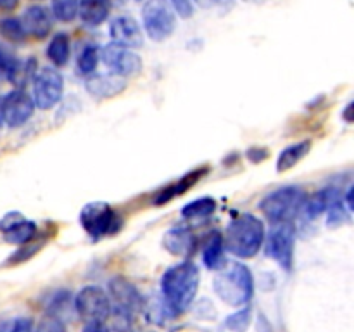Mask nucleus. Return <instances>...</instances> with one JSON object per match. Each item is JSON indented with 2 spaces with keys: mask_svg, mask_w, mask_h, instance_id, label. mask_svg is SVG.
I'll return each instance as SVG.
<instances>
[{
  "mask_svg": "<svg viewBox=\"0 0 354 332\" xmlns=\"http://www.w3.org/2000/svg\"><path fill=\"white\" fill-rule=\"evenodd\" d=\"M204 173H206V169L201 168V169H196V172L189 173V175H185V176H183V178L176 180L175 183L168 185L165 190H161V192H159L158 196H156L154 204H165V203H168V201H171L173 197L182 196V194L185 192V190L189 189V187H192L194 183H196L197 180H199L201 176L204 175Z\"/></svg>",
  "mask_w": 354,
  "mask_h": 332,
  "instance_id": "obj_19",
  "label": "nucleus"
},
{
  "mask_svg": "<svg viewBox=\"0 0 354 332\" xmlns=\"http://www.w3.org/2000/svg\"><path fill=\"white\" fill-rule=\"evenodd\" d=\"M109 35L113 44L124 48H138L144 45V35L137 21L130 16H121L111 23Z\"/></svg>",
  "mask_w": 354,
  "mask_h": 332,
  "instance_id": "obj_14",
  "label": "nucleus"
},
{
  "mask_svg": "<svg viewBox=\"0 0 354 332\" xmlns=\"http://www.w3.org/2000/svg\"><path fill=\"white\" fill-rule=\"evenodd\" d=\"M162 244L168 249L171 255L175 256H187L189 252H192L194 249V235L190 234L187 228H171L169 232H166L165 239H162Z\"/></svg>",
  "mask_w": 354,
  "mask_h": 332,
  "instance_id": "obj_18",
  "label": "nucleus"
},
{
  "mask_svg": "<svg viewBox=\"0 0 354 332\" xmlns=\"http://www.w3.org/2000/svg\"><path fill=\"white\" fill-rule=\"evenodd\" d=\"M38 249H40V244H30V242H28V244H23V248H21L19 251H17L16 255H14L12 258L9 259V261H10V263H21V261H24V259L30 258L31 255H35V252H37Z\"/></svg>",
  "mask_w": 354,
  "mask_h": 332,
  "instance_id": "obj_32",
  "label": "nucleus"
},
{
  "mask_svg": "<svg viewBox=\"0 0 354 332\" xmlns=\"http://www.w3.org/2000/svg\"><path fill=\"white\" fill-rule=\"evenodd\" d=\"M102 61L111 73L118 76H133L138 75L142 69L140 55L135 54L131 48L120 47L116 44H109L102 50Z\"/></svg>",
  "mask_w": 354,
  "mask_h": 332,
  "instance_id": "obj_12",
  "label": "nucleus"
},
{
  "mask_svg": "<svg viewBox=\"0 0 354 332\" xmlns=\"http://www.w3.org/2000/svg\"><path fill=\"white\" fill-rule=\"evenodd\" d=\"M244 2H249V3H263L265 0H244Z\"/></svg>",
  "mask_w": 354,
  "mask_h": 332,
  "instance_id": "obj_41",
  "label": "nucleus"
},
{
  "mask_svg": "<svg viewBox=\"0 0 354 332\" xmlns=\"http://www.w3.org/2000/svg\"><path fill=\"white\" fill-rule=\"evenodd\" d=\"M0 106H2L3 121L12 128H17L21 127V124L26 123V121L33 116L35 111L33 97H30L24 90L19 89L7 93V95L0 100Z\"/></svg>",
  "mask_w": 354,
  "mask_h": 332,
  "instance_id": "obj_11",
  "label": "nucleus"
},
{
  "mask_svg": "<svg viewBox=\"0 0 354 332\" xmlns=\"http://www.w3.org/2000/svg\"><path fill=\"white\" fill-rule=\"evenodd\" d=\"M80 0H52V14L62 23H69L78 16Z\"/></svg>",
  "mask_w": 354,
  "mask_h": 332,
  "instance_id": "obj_26",
  "label": "nucleus"
},
{
  "mask_svg": "<svg viewBox=\"0 0 354 332\" xmlns=\"http://www.w3.org/2000/svg\"><path fill=\"white\" fill-rule=\"evenodd\" d=\"M171 3L182 17H190L194 14V7L190 0H171Z\"/></svg>",
  "mask_w": 354,
  "mask_h": 332,
  "instance_id": "obj_33",
  "label": "nucleus"
},
{
  "mask_svg": "<svg viewBox=\"0 0 354 332\" xmlns=\"http://www.w3.org/2000/svg\"><path fill=\"white\" fill-rule=\"evenodd\" d=\"M80 223L93 239L114 235L123 225L120 214L106 203H90L80 213Z\"/></svg>",
  "mask_w": 354,
  "mask_h": 332,
  "instance_id": "obj_5",
  "label": "nucleus"
},
{
  "mask_svg": "<svg viewBox=\"0 0 354 332\" xmlns=\"http://www.w3.org/2000/svg\"><path fill=\"white\" fill-rule=\"evenodd\" d=\"M328 211V227H337V225L344 223L346 220H348V214H346V210L344 206H342V203L339 201V197L335 196L334 199H332V203L328 204L327 208Z\"/></svg>",
  "mask_w": 354,
  "mask_h": 332,
  "instance_id": "obj_29",
  "label": "nucleus"
},
{
  "mask_svg": "<svg viewBox=\"0 0 354 332\" xmlns=\"http://www.w3.org/2000/svg\"><path fill=\"white\" fill-rule=\"evenodd\" d=\"M199 287V268L192 261L171 266L161 279V290L169 313H183L192 304Z\"/></svg>",
  "mask_w": 354,
  "mask_h": 332,
  "instance_id": "obj_1",
  "label": "nucleus"
},
{
  "mask_svg": "<svg viewBox=\"0 0 354 332\" xmlns=\"http://www.w3.org/2000/svg\"><path fill=\"white\" fill-rule=\"evenodd\" d=\"M214 293L230 306L245 304L254 293L251 270L242 263H225L214 277Z\"/></svg>",
  "mask_w": 354,
  "mask_h": 332,
  "instance_id": "obj_3",
  "label": "nucleus"
},
{
  "mask_svg": "<svg viewBox=\"0 0 354 332\" xmlns=\"http://www.w3.org/2000/svg\"><path fill=\"white\" fill-rule=\"evenodd\" d=\"M64 80L57 69L41 68L33 80V102L38 109H50L61 100Z\"/></svg>",
  "mask_w": 354,
  "mask_h": 332,
  "instance_id": "obj_8",
  "label": "nucleus"
},
{
  "mask_svg": "<svg viewBox=\"0 0 354 332\" xmlns=\"http://www.w3.org/2000/svg\"><path fill=\"white\" fill-rule=\"evenodd\" d=\"M214 210H216V201L211 197H201L183 208L182 216L187 220H201V218H207L211 213H214Z\"/></svg>",
  "mask_w": 354,
  "mask_h": 332,
  "instance_id": "obj_24",
  "label": "nucleus"
},
{
  "mask_svg": "<svg viewBox=\"0 0 354 332\" xmlns=\"http://www.w3.org/2000/svg\"><path fill=\"white\" fill-rule=\"evenodd\" d=\"M111 10V0H80L78 12L86 26H99L107 19Z\"/></svg>",
  "mask_w": 354,
  "mask_h": 332,
  "instance_id": "obj_17",
  "label": "nucleus"
},
{
  "mask_svg": "<svg viewBox=\"0 0 354 332\" xmlns=\"http://www.w3.org/2000/svg\"><path fill=\"white\" fill-rule=\"evenodd\" d=\"M21 73H23V68H21L19 59L10 52L0 48V76H3L9 82H17Z\"/></svg>",
  "mask_w": 354,
  "mask_h": 332,
  "instance_id": "obj_25",
  "label": "nucleus"
},
{
  "mask_svg": "<svg viewBox=\"0 0 354 332\" xmlns=\"http://www.w3.org/2000/svg\"><path fill=\"white\" fill-rule=\"evenodd\" d=\"M310 149H311L310 140H303V142H297V144L294 145H289V147L283 149V151L280 152L279 159H277V169L282 173V172H287V169L294 168V166H296L297 163H299L301 159L310 152Z\"/></svg>",
  "mask_w": 354,
  "mask_h": 332,
  "instance_id": "obj_21",
  "label": "nucleus"
},
{
  "mask_svg": "<svg viewBox=\"0 0 354 332\" xmlns=\"http://www.w3.org/2000/svg\"><path fill=\"white\" fill-rule=\"evenodd\" d=\"M342 116H344V120L348 121V123H354V100L349 104L348 107H346L344 113H342Z\"/></svg>",
  "mask_w": 354,
  "mask_h": 332,
  "instance_id": "obj_36",
  "label": "nucleus"
},
{
  "mask_svg": "<svg viewBox=\"0 0 354 332\" xmlns=\"http://www.w3.org/2000/svg\"><path fill=\"white\" fill-rule=\"evenodd\" d=\"M0 33L9 42H23L24 37H26L23 26H21V21L14 19V17H7V19L0 21Z\"/></svg>",
  "mask_w": 354,
  "mask_h": 332,
  "instance_id": "obj_28",
  "label": "nucleus"
},
{
  "mask_svg": "<svg viewBox=\"0 0 354 332\" xmlns=\"http://www.w3.org/2000/svg\"><path fill=\"white\" fill-rule=\"evenodd\" d=\"M10 332H35L33 322L30 318H17L12 327H10Z\"/></svg>",
  "mask_w": 354,
  "mask_h": 332,
  "instance_id": "obj_34",
  "label": "nucleus"
},
{
  "mask_svg": "<svg viewBox=\"0 0 354 332\" xmlns=\"http://www.w3.org/2000/svg\"><path fill=\"white\" fill-rule=\"evenodd\" d=\"M76 310L80 317L88 322H104L111 313V299L99 286H86L76 294Z\"/></svg>",
  "mask_w": 354,
  "mask_h": 332,
  "instance_id": "obj_9",
  "label": "nucleus"
},
{
  "mask_svg": "<svg viewBox=\"0 0 354 332\" xmlns=\"http://www.w3.org/2000/svg\"><path fill=\"white\" fill-rule=\"evenodd\" d=\"M196 2H197V6H201L203 9H211V7L216 6L220 0H196Z\"/></svg>",
  "mask_w": 354,
  "mask_h": 332,
  "instance_id": "obj_39",
  "label": "nucleus"
},
{
  "mask_svg": "<svg viewBox=\"0 0 354 332\" xmlns=\"http://www.w3.org/2000/svg\"><path fill=\"white\" fill-rule=\"evenodd\" d=\"M109 299L111 308H114V317L118 320L128 322L133 315L144 306L140 293L131 282H128L123 277H114L109 282Z\"/></svg>",
  "mask_w": 354,
  "mask_h": 332,
  "instance_id": "obj_6",
  "label": "nucleus"
},
{
  "mask_svg": "<svg viewBox=\"0 0 354 332\" xmlns=\"http://www.w3.org/2000/svg\"><path fill=\"white\" fill-rule=\"evenodd\" d=\"M265 241V225L254 214H241L228 225L223 244L239 258H252Z\"/></svg>",
  "mask_w": 354,
  "mask_h": 332,
  "instance_id": "obj_2",
  "label": "nucleus"
},
{
  "mask_svg": "<svg viewBox=\"0 0 354 332\" xmlns=\"http://www.w3.org/2000/svg\"><path fill=\"white\" fill-rule=\"evenodd\" d=\"M142 19L145 31L154 42L171 37L176 26L175 14L165 0H149L142 9Z\"/></svg>",
  "mask_w": 354,
  "mask_h": 332,
  "instance_id": "obj_7",
  "label": "nucleus"
},
{
  "mask_svg": "<svg viewBox=\"0 0 354 332\" xmlns=\"http://www.w3.org/2000/svg\"><path fill=\"white\" fill-rule=\"evenodd\" d=\"M3 123V114H2V106H0V127H2Z\"/></svg>",
  "mask_w": 354,
  "mask_h": 332,
  "instance_id": "obj_42",
  "label": "nucleus"
},
{
  "mask_svg": "<svg viewBox=\"0 0 354 332\" xmlns=\"http://www.w3.org/2000/svg\"><path fill=\"white\" fill-rule=\"evenodd\" d=\"M346 204H348L349 210L354 211V183L351 189L348 190V194H346Z\"/></svg>",
  "mask_w": 354,
  "mask_h": 332,
  "instance_id": "obj_38",
  "label": "nucleus"
},
{
  "mask_svg": "<svg viewBox=\"0 0 354 332\" xmlns=\"http://www.w3.org/2000/svg\"><path fill=\"white\" fill-rule=\"evenodd\" d=\"M17 2H19V0H0V9L12 10L14 7L17 6Z\"/></svg>",
  "mask_w": 354,
  "mask_h": 332,
  "instance_id": "obj_37",
  "label": "nucleus"
},
{
  "mask_svg": "<svg viewBox=\"0 0 354 332\" xmlns=\"http://www.w3.org/2000/svg\"><path fill=\"white\" fill-rule=\"evenodd\" d=\"M294 241H296V230H294V225L290 221L275 223L268 239H266L268 256L286 270H290V266H292Z\"/></svg>",
  "mask_w": 354,
  "mask_h": 332,
  "instance_id": "obj_10",
  "label": "nucleus"
},
{
  "mask_svg": "<svg viewBox=\"0 0 354 332\" xmlns=\"http://www.w3.org/2000/svg\"><path fill=\"white\" fill-rule=\"evenodd\" d=\"M99 62V48L95 45H88L83 48V52L78 57V71L82 75H92Z\"/></svg>",
  "mask_w": 354,
  "mask_h": 332,
  "instance_id": "obj_27",
  "label": "nucleus"
},
{
  "mask_svg": "<svg viewBox=\"0 0 354 332\" xmlns=\"http://www.w3.org/2000/svg\"><path fill=\"white\" fill-rule=\"evenodd\" d=\"M131 332H152V331H149V329L137 325V327H133V331H131Z\"/></svg>",
  "mask_w": 354,
  "mask_h": 332,
  "instance_id": "obj_40",
  "label": "nucleus"
},
{
  "mask_svg": "<svg viewBox=\"0 0 354 332\" xmlns=\"http://www.w3.org/2000/svg\"><path fill=\"white\" fill-rule=\"evenodd\" d=\"M0 232L3 234L6 242L23 246L28 244L37 235V223L31 220H26L21 213L12 211V213H7L0 220Z\"/></svg>",
  "mask_w": 354,
  "mask_h": 332,
  "instance_id": "obj_13",
  "label": "nucleus"
},
{
  "mask_svg": "<svg viewBox=\"0 0 354 332\" xmlns=\"http://www.w3.org/2000/svg\"><path fill=\"white\" fill-rule=\"evenodd\" d=\"M47 55L55 66H66L69 61V38L66 33L54 35L52 42L47 47Z\"/></svg>",
  "mask_w": 354,
  "mask_h": 332,
  "instance_id": "obj_23",
  "label": "nucleus"
},
{
  "mask_svg": "<svg viewBox=\"0 0 354 332\" xmlns=\"http://www.w3.org/2000/svg\"><path fill=\"white\" fill-rule=\"evenodd\" d=\"M83 332H109V329L104 325V322H88Z\"/></svg>",
  "mask_w": 354,
  "mask_h": 332,
  "instance_id": "obj_35",
  "label": "nucleus"
},
{
  "mask_svg": "<svg viewBox=\"0 0 354 332\" xmlns=\"http://www.w3.org/2000/svg\"><path fill=\"white\" fill-rule=\"evenodd\" d=\"M335 196H337V190L334 189L320 190V192H317L315 196H311L310 199H304L301 211H303L304 216L310 218V220L318 218L324 211H327L328 204L332 203V199H334Z\"/></svg>",
  "mask_w": 354,
  "mask_h": 332,
  "instance_id": "obj_20",
  "label": "nucleus"
},
{
  "mask_svg": "<svg viewBox=\"0 0 354 332\" xmlns=\"http://www.w3.org/2000/svg\"><path fill=\"white\" fill-rule=\"evenodd\" d=\"M21 26H23L24 33L30 35L33 38H45L50 33L52 21L50 14L45 7L41 6H31L24 10L23 17H21Z\"/></svg>",
  "mask_w": 354,
  "mask_h": 332,
  "instance_id": "obj_16",
  "label": "nucleus"
},
{
  "mask_svg": "<svg viewBox=\"0 0 354 332\" xmlns=\"http://www.w3.org/2000/svg\"><path fill=\"white\" fill-rule=\"evenodd\" d=\"M223 237L220 234H211V237L207 239L206 246H204L203 251V261L204 265L209 270H218L225 265L223 259Z\"/></svg>",
  "mask_w": 354,
  "mask_h": 332,
  "instance_id": "obj_22",
  "label": "nucleus"
},
{
  "mask_svg": "<svg viewBox=\"0 0 354 332\" xmlns=\"http://www.w3.org/2000/svg\"><path fill=\"white\" fill-rule=\"evenodd\" d=\"M304 199L306 197L299 187H282L275 192H270L261 201L259 208L273 223H283V221H292V218L301 213Z\"/></svg>",
  "mask_w": 354,
  "mask_h": 332,
  "instance_id": "obj_4",
  "label": "nucleus"
},
{
  "mask_svg": "<svg viewBox=\"0 0 354 332\" xmlns=\"http://www.w3.org/2000/svg\"><path fill=\"white\" fill-rule=\"evenodd\" d=\"M35 332H66V329L64 324L57 317L48 315V317L41 318V322L38 324V329Z\"/></svg>",
  "mask_w": 354,
  "mask_h": 332,
  "instance_id": "obj_31",
  "label": "nucleus"
},
{
  "mask_svg": "<svg viewBox=\"0 0 354 332\" xmlns=\"http://www.w3.org/2000/svg\"><path fill=\"white\" fill-rule=\"evenodd\" d=\"M85 89L90 95L99 97V99H111L127 89V82L123 76H118L114 73H104V75H93L86 80Z\"/></svg>",
  "mask_w": 354,
  "mask_h": 332,
  "instance_id": "obj_15",
  "label": "nucleus"
},
{
  "mask_svg": "<svg viewBox=\"0 0 354 332\" xmlns=\"http://www.w3.org/2000/svg\"><path fill=\"white\" fill-rule=\"evenodd\" d=\"M249 320H251V311H249V310H242V311H239V313H235V315H232V317H228L227 325L232 329V331L244 332L245 329H248Z\"/></svg>",
  "mask_w": 354,
  "mask_h": 332,
  "instance_id": "obj_30",
  "label": "nucleus"
}]
</instances>
